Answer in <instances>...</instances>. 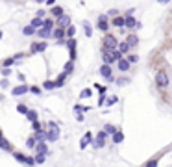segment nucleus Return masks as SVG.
<instances>
[{"instance_id":"12","label":"nucleus","mask_w":172,"mask_h":167,"mask_svg":"<svg viewBox=\"0 0 172 167\" xmlns=\"http://www.w3.org/2000/svg\"><path fill=\"white\" fill-rule=\"evenodd\" d=\"M126 43H128V47L130 48H133V47H137V43H139V37L135 34H130L128 37H126Z\"/></svg>"},{"instance_id":"31","label":"nucleus","mask_w":172,"mask_h":167,"mask_svg":"<svg viewBox=\"0 0 172 167\" xmlns=\"http://www.w3.org/2000/svg\"><path fill=\"white\" fill-rule=\"evenodd\" d=\"M28 91H30V93H33V95H41L43 93V89L39 87V85H32V87H28Z\"/></svg>"},{"instance_id":"48","label":"nucleus","mask_w":172,"mask_h":167,"mask_svg":"<svg viewBox=\"0 0 172 167\" xmlns=\"http://www.w3.org/2000/svg\"><path fill=\"white\" fill-rule=\"evenodd\" d=\"M8 85H9V82H8V80H0V87H2V89H6Z\"/></svg>"},{"instance_id":"56","label":"nucleus","mask_w":172,"mask_h":167,"mask_svg":"<svg viewBox=\"0 0 172 167\" xmlns=\"http://www.w3.org/2000/svg\"><path fill=\"white\" fill-rule=\"evenodd\" d=\"M76 119H78L80 123H82V121H83V113H76Z\"/></svg>"},{"instance_id":"39","label":"nucleus","mask_w":172,"mask_h":167,"mask_svg":"<svg viewBox=\"0 0 172 167\" xmlns=\"http://www.w3.org/2000/svg\"><path fill=\"white\" fill-rule=\"evenodd\" d=\"M17 111H19V113H21V115H24V113H26V111H28V108H26V106H24V104H19V106H17Z\"/></svg>"},{"instance_id":"17","label":"nucleus","mask_w":172,"mask_h":167,"mask_svg":"<svg viewBox=\"0 0 172 167\" xmlns=\"http://www.w3.org/2000/svg\"><path fill=\"white\" fill-rule=\"evenodd\" d=\"M50 30H52V28L41 26V28H39V32H37V35H39L41 39H48V37H50Z\"/></svg>"},{"instance_id":"33","label":"nucleus","mask_w":172,"mask_h":167,"mask_svg":"<svg viewBox=\"0 0 172 167\" xmlns=\"http://www.w3.org/2000/svg\"><path fill=\"white\" fill-rule=\"evenodd\" d=\"M80 97H82V99H89V97H93V91L87 87V89H83L82 93H80Z\"/></svg>"},{"instance_id":"58","label":"nucleus","mask_w":172,"mask_h":167,"mask_svg":"<svg viewBox=\"0 0 172 167\" xmlns=\"http://www.w3.org/2000/svg\"><path fill=\"white\" fill-rule=\"evenodd\" d=\"M157 2H163V4H169L170 0H157Z\"/></svg>"},{"instance_id":"18","label":"nucleus","mask_w":172,"mask_h":167,"mask_svg":"<svg viewBox=\"0 0 172 167\" xmlns=\"http://www.w3.org/2000/svg\"><path fill=\"white\" fill-rule=\"evenodd\" d=\"M91 138H93V134H91V132H85V136L82 138V141H80V147H82V149H85V147L91 143Z\"/></svg>"},{"instance_id":"37","label":"nucleus","mask_w":172,"mask_h":167,"mask_svg":"<svg viewBox=\"0 0 172 167\" xmlns=\"http://www.w3.org/2000/svg\"><path fill=\"white\" fill-rule=\"evenodd\" d=\"M115 130H117V126H113V124H105V126H104V132H105V134H113Z\"/></svg>"},{"instance_id":"30","label":"nucleus","mask_w":172,"mask_h":167,"mask_svg":"<svg viewBox=\"0 0 172 167\" xmlns=\"http://www.w3.org/2000/svg\"><path fill=\"white\" fill-rule=\"evenodd\" d=\"M83 28H85V35L91 37V35H93V28H91V24H89L87 21H83Z\"/></svg>"},{"instance_id":"2","label":"nucleus","mask_w":172,"mask_h":167,"mask_svg":"<svg viewBox=\"0 0 172 167\" xmlns=\"http://www.w3.org/2000/svg\"><path fill=\"white\" fill-rule=\"evenodd\" d=\"M155 85L161 89H165L169 85V74L165 71H157V74H155Z\"/></svg>"},{"instance_id":"43","label":"nucleus","mask_w":172,"mask_h":167,"mask_svg":"<svg viewBox=\"0 0 172 167\" xmlns=\"http://www.w3.org/2000/svg\"><path fill=\"white\" fill-rule=\"evenodd\" d=\"M13 63H15V58H8V59H4V67H11Z\"/></svg>"},{"instance_id":"61","label":"nucleus","mask_w":172,"mask_h":167,"mask_svg":"<svg viewBox=\"0 0 172 167\" xmlns=\"http://www.w3.org/2000/svg\"><path fill=\"white\" fill-rule=\"evenodd\" d=\"M0 136H2V132H0Z\"/></svg>"},{"instance_id":"9","label":"nucleus","mask_w":172,"mask_h":167,"mask_svg":"<svg viewBox=\"0 0 172 167\" xmlns=\"http://www.w3.org/2000/svg\"><path fill=\"white\" fill-rule=\"evenodd\" d=\"M46 41H41V43H32V47H30V50L35 54V52H43V50H46Z\"/></svg>"},{"instance_id":"40","label":"nucleus","mask_w":172,"mask_h":167,"mask_svg":"<svg viewBox=\"0 0 172 167\" xmlns=\"http://www.w3.org/2000/svg\"><path fill=\"white\" fill-rule=\"evenodd\" d=\"M43 26H46V28H54V19H46V21H43Z\"/></svg>"},{"instance_id":"15","label":"nucleus","mask_w":172,"mask_h":167,"mask_svg":"<svg viewBox=\"0 0 172 167\" xmlns=\"http://www.w3.org/2000/svg\"><path fill=\"white\" fill-rule=\"evenodd\" d=\"M98 73L102 74L104 78H111V65H107V63H105V65H102V67H100V71H98Z\"/></svg>"},{"instance_id":"45","label":"nucleus","mask_w":172,"mask_h":167,"mask_svg":"<svg viewBox=\"0 0 172 167\" xmlns=\"http://www.w3.org/2000/svg\"><path fill=\"white\" fill-rule=\"evenodd\" d=\"M33 160H35V164H43V161H44V154H39L37 152V156H35Z\"/></svg>"},{"instance_id":"49","label":"nucleus","mask_w":172,"mask_h":167,"mask_svg":"<svg viewBox=\"0 0 172 167\" xmlns=\"http://www.w3.org/2000/svg\"><path fill=\"white\" fill-rule=\"evenodd\" d=\"M115 15H119L117 9H109V11H107V17H115Z\"/></svg>"},{"instance_id":"55","label":"nucleus","mask_w":172,"mask_h":167,"mask_svg":"<svg viewBox=\"0 0 172 167\" xmlns=\"http://www.w3.org/2000/svg\"><path fill=\"white\" fill-rule=\"evenodd\" d=\"M13 58H15V61H17V59H22V58H24V54H15Z\"/></svg>"},{"instance_id":"19","label":"nucleus","mask_w":172,"mask_h":167,"mask_svg":"<svg viewBox=\"0 0 172 167\" xmlns=\"http://www.w3.org/2000/svg\"><path fill=\"white\" fill-rule=\"evenodd\" d=\"M135 22H137V19H133L131 15H126V17H124V26L126 28H133Z\"/></svg>"},{"instance_id":"57","label":"nucleus","mask_w":172,"mask_h":167,"mask_svg":"<svg viewBox=\"0 0 172 167\" xmlns=\"http://www.w3.org/2000/svg\"><path fill=\"white\" fill-rule=\"evenodd\" d=\"M44 2H46V6H54V4H55V0H44Z\"/></svg>"},{"instance_id":"22","label":"nucleus","mask_w":172,"mask_h":167,"mask_svg":"<svg viewBox=\"0 0 172 167\" xmlns=\"http://www.w3.org/2000/svg\"><path fill=\"white\" fill-rule=\"evenodd\" d=\"M65 80H67V73H61L58 78H55V82H54L55 87H61V85H65Z\"/></svg>"},{"instance_id":"25","label":"nucleus","mask_w":172,"mask_h":167,"mask_svg":"<svg viewBox=\"0 0 172 167\" xmlns=\"http://www.w3.org/2000/svg\"><path fill=\"white\" fill-rule=\"evenodd\" d=\"M74 34H76V28L72 26V24H69V26L67 28H65V37H74Z\"/></svg>"},{"instance_id":"20","label":"nucleus","mask_w":172,"mask_h":167,"mask_svg":"<svg viewBox=\"0 0 172 167\" xmlns=\"http://www.w3.org/2000/svg\"><path fill=\"white\" fill-rule=\"evenodd\" d=\"M111 136H113V143H122L124 141V134L120 132V130H115Z\"/></svg>"},{"instance_id":"47","label":"nucleus","mask_w":172,"mask_h":167,"mask_svg":"<svg viewBox=\"0 0 172 167\" xmlns=\"http://www.w3.org/2000/svg\"><path fill=\"white\" fill-rule=\"evenodd\" d=\"M105 102V93H102V95H100V99H98V106H102Z\"/></svg>"},{"instance_id":"21","label":"nucleus","mask_w":172,"mask_h":167,"mask_svg":"<svg viewBox=\"0 0 172 167\" xmlns=\"http://www.w3.org/2000/svg\"><path fill=\"white\" fill-rule=\"evenodd\" d=\"M35 141H46V132L43 128L35 130Z\"/></svg>"},{"instance_id":"34","label":"nucleus","mask_w":172,"mask_h":167,"mask_svg":"<svg viewBox=\"0 0 172 167\" xmlns=\"http://www.w3.org/2000/svg\"><path fill=\"white\" fill-rule=\"evenodd\" d=\"M72 69H74V63H72V59H70V61L65 65V69H63V73H67V74H70L72 73Z\"/></svg>"},{"instance_id":"60","label":"nucleus","mask_w":172,"mask_h":167,"mask_svg":"<svg viewBox=\"0 0 172 167\" xmlns=\"http://www.w3.org/2000/svg\"><path fill=\"white\" fill-rule=\"evenodd\" d=\"M0 39H2V32H0Z\"/></svg>"},{"instance_id":"54","label":"nucleus","mask_w":172,"mask_h":167,"mask_svg":"<svg viewBox=\"0 0 172 167\" xmlns=\"http://www.w3.org/2000/svg\"><path fill=\"white\" fill-rule=\"evenodd\" d=\"M154 165H157V160H150L148 161V167H154Z\"/></svg>"},{"instance_id":"8","label":"nucleus","mask_w":172,"mask_h":167,"mask_svg":"<svg viewBox=\"0 0 172 167\" xmlns=\"http://www.w3.org/2000/svg\"><path fill=\"white\" fill-rule=\"evenodd\" d=\"M67 48L70 50V59L74 61V58H76V41H74V37L67 39Z\"/></svg>"},{"instance_id":"3","label":"nucleus","mask_w":172,"mask_h":167,"mask_svg":"<svg viewBox=\"0 0 172 167\" xmlns=\"http://www.w3.org/2000/svg\"><path fill=\"white\" fill-rule=\"evenodd\" d=\"M117 37L115 35H104V39H102V47L104 48H107V50H111V48H117Z\"/></svg>"},{"instance_id":"10","label":"nucleus","mask_w":172,"mask_h":167,"mask_svg":"<svg viewBox=\"0 0 172 167\" xmlns=\"http://www.w3.org/2000/svg\"><path fill=\"white\" fill-rule=\"evenodd\" d=\"M102 58H104V61L107 63V65H113V63H115V58L111 56L109 50H107V48H104V47H102Z\"/></svg>"},{"instance_id":"7","label":"nucleus","mask_w":172,"mask_h":167,"mask_svg":"<svg viewBox=\"0 0 172 167\" xmlns=\"http://www.w3.org/2000/svg\"><path fill=\"white\" fill-rule=\"evenodd\" d=\"M105 136H107V134H105L104 130H102V132H98V134H96V139L93 141V143H94V147H96V149H102V147L105 145Z\"/></svg>"},{"instance_id":"46","label":"nucleus","mask_w":172,"mask_h":167,"mask_svg":"<svg viewBox=\"0 0 172 167\" xmlns=\"http://www.w3.org/2000/svg\"><path fill=\"white\" fill-rule=\"evenodd\" d=\"M2 74H4V76L8 78L9 74H11V69H9V67H4V69H2Z\"/></svg>"},{"instance_id":"41","label":"nucleus","mask_w":172,"mask_h":167,"mask_svg":"<svg viewBox=\"0 0 172 167\" xmlns=\"http://www.w3.org/2000/svg\"><path fill=\"white\" fill-rule=\"evenodd\" d=\"M126 59H128L130 63H135V61H139V56H137V54H131V56H128Z\"/></svg>"},{"instance_id":"59","label":"nucleus","mask_w":172,"mask_h":167,"mask_svg":"<svg viewBox=\"0 0 172 167\" xmlns=\"http://www.w3.org/2000/svg\"><path fill=\"white\" fill-rule=\"evenodd\" d=\"M37 2H44V0H37Z\"/></svg>"},{"instance_id":"5","label":"nucleus","mask_w":172,"mask_h":167,"mask_svg":"<svg viewBox=\"0 0 172 167\" xmlns=\"http://www.w3.org/2000/svg\"><path fill=\"white\" fill-rule=\"evenodd\" d=\"M28 93V85L26 84H21V85H17V87H13L11 89V95H13V97H22V95H26Z\"/></svg>"},{"instance_id":"28","label":"nucleus","mask_w":172,"mask_h":167,"mask_svg":"<svg viewBox=\"0 0 172 167\" xmlns=\"http://www.w3.org/2000/svg\"><path fill=\"white\" fill-rule=\"evenodd\" d=\"M30 26H33L35 30H37V28H41V26H43V19H39V17H35V19H33V21H32V24H30Z\"/></svg>"},{"instance_id":"26","label":"nucleus","mask_w":172,"mask_h":167,"mask_svg":"<svg viewBox=\"0 0 172 167\" xmlns=\"http://www.w3.org/2000/svg\"><path fill=\"white\" fill-rule=\"evenodd\" d=\"M50 13H52V17H55V19H58L59 15H63V9L59 8V6H54L52 9H50Z\"/></svg>"},{"instance_id":"27","label":"nucleus","mask_w":172,"mask_h":167,"mask_svg":"<svg viewBox=\"0 0 172 167\" xmlns=\"http://www.w3.org/2000/svg\"><path fill=\"white\" fill-rule=\"evenodd\" d=\"M24 115L28 117V121H35V119H37V111H35V110H28Z\"/></svg>"},{"instance_id":"38","label":"nucleus","mask_w":172,"mask_h":167,"mask_svg":"<svg viewBox=\"0 0 172 167\" xmlns=\"http://www.w3.org/2000/svg\"><path fill=\"white\" fill-rule=\"evenodd\" d=\"M105 102H107V106H113L119 102V97H109V99H105Z\"/></svg>"},{"instance_id":"23","label":"nucleus","mask_w":172,"mask_h":167,"mask_svg":"<svg viewBox=\"0 0 172 167\" xmlns=\"http://www.w3.org/2000/svg\"><path fill=\"white\" fill-rule=\"evenodd\" d=\"M117 50L120 54H128L130 47H128V43H126V41H122V43H117Z\"/></svg>"},{"instance_id":"51","label":"nucleus","mask_w":172,"mask_h":167,"mask_svg":"<svg viewBox=\"0 0 172 167\" xmlns=\"http://www.w3.org/2000/svg\"><path fill=\"white\" fill-rule=\"evenodd\" d=\"M126 82H128V78H119L117 80V85H124Z\"/></svg>"},{"instance_id":"11","label":"nucleus","mask_w":172,"mask_h":167,"mask_svg":"<svg viewBox=\"0 0 172 167\" xmlns=\"http://www.w3.org/2000/svg\"><path fill=\"white\" fill-rule=\"evenodd\" d=\"M35 150H37L39 154H48V147L44 141H35Z\"/></svg>"},{"instance_id":"6","label":"nucleus","mask_w":172,"mask_h":167,"mask_svg":"<svg viewBox=\"0 0 172 167\" xmlns=\"http://www.w3.org/2000/svg\"><path fill=\"white\" fill-rule=\"evenodd\" d=\"M98 30H102V32H107L109 30V21H107V15H100L98 17V22H96Z\"/></svg>"},{"instance_id":"14","label":"nucleus","mask_w":172,"mask_h":167,"mask_svg":"<svg viewBox=\"0 0 172 167\" xmlns=\"http://www.w3.org/2000/svg\"><path fill=\"white\" fill-rule=\"evenodd\" d=\"M117 65H119V69L122 71V73H126V71L130 69V61H128V59H124V58H119L117 59Z\"/></svg>"},{"instance_id":"4","label":"nucleus","mask_w":172,"mask_h":167,"mask_svg":"<svg viewBox=\"0 0 172 167\" xmlns=\"http://www.w3.org/2000/svg\"><path fill=\"white\" fill-rule=\"evenodd\" d=\"M50 37H55V39H58L59 43H63V37H65V28L58 26V28L50 30Z\"/></svg>"},{"instance_id":"44","label":"nucleus","mask_w":172,"mask_h":167,"mask_svg":"<svg viewBox=\"0 0 172 167\" xmlns=\"http://www.w3.org/2000/svg\"><path fill=\"white\" fill-rule=\"evenodd\" d=\"M32 128H33V130H39V128H43V124L35 119V121H32Z\"/></svg>"},{"instance_id":"42","label":"nucleus","mask_w":172,"mask_h":167,"mask_svg":"<svg viewBox=\"0 0 172 167\" xmlns=\"http://www.w3.org/2000/svg\"><path fill=\"white\" fill-rule=\"evenodd\" d=\"M26 147H28V149H33V147H35V138H28Z\"/></svg>"},{"instance_id":"36","label":"nucleus","mask_w":172,"mask_h":167,"mask_svg":"<svg viewBox=\"0 0 172 167\" xmlns=\"http://www.w3.org/2000/svg\"><path fill=\"white\" fill-rule=\"evenodd\" d=\"M15 160L17 161H21V164H24V160H26V154H22V152H15Z\"/></svg>"},{"instance_id":"29","label":"nucleus","mask_w":172,"mask_h":167,"mask_svg":"<svg viewBox=\"0 0 172 167\" xmlns=\"http://www.w3.org/2000/svg\"><path fill=\"white\" fill-rule=\"evenodd\" d=\"M91 108H89V106H74V111H76V113H85V111H89Z\"/></svg>"},{"instance_id":"16","label":"nucleus","mask_w":172,"mask_h":167,"mask_svg":"<svg viewBox=\"0 0 172 167\" xmlns=\"http://www.w3.org/2000/svg\"><path fill=\"white\" fill-rule=\"evenodd\" d=\"M0 149H2V150H8V152L13 149V147H11V143H9V141H8L6 138H4V136H0Z\"/></svg>"},{"instance_id":"52","label":"nucleus","mask_w":172,"mask_h":167,"mask_svg":"<svg viewBox=\"0 0 172 167\" xmlns=\"http://www.w3.org/2000/svg\"><path fill=\"white\" fill-rule=\"evenodd\" d=\"M94 87H96V89L100 91V93H105V87H104V85H98V84H94Z\"/></svg>"},{"instance_id":"32","label":"nucleus","mask_w":172,"mask_h":167,"mask_svg":"<svg viewBox=\"0 0 172 167\" xmlns=\"http://www.w3.org/2000/svg\"><path fill=\"white\" fill-rule=\"evenodd\" d=\"M43 87H44V89H48V91H52V89H55V84L52 82V80H46V82L43 84Z\"/></svg>"},{"instance_id":"1","label":"nucleus","mask_w":172,"mask_h":167,"mask_svg":"<svg viewBox=\"0 0 172 167\" xmlns=\"http://www.w3.org/2000/svg\"><path fill=\"white\" fill-rule=\"evenodd\" d=\"M59 139V126L58 123L50 121L46 124V141H58Z\"/></svg>"},{"instance_id":"24","label":"nucleus","mask_w":172,"mask_h":167,"mask_svg":"<svg viewBox=\"0 0 172 167\" xmlns=\"http://www.w3.org/2000/svg\"><path fill=\"white\" fill-rule=\"evenodd\" d=\"M113 26L122 28V26H124V17H119V15H115V17H113Z\"/></svg>"},{"instance_id":"35","label":"nucleus","mask_w":172,"mask_h":167,"mask_svg":"<svg viewBox=\"0 0 172 167\" xmlns=\"http://www.w3.org/2000/svg\"><path fill=\"white\" fill-rule=\"evenodd\" d=\"M22 34L24 35H33L35 34V28L33 26H26V28H22Z\"/></svg>"},{"instance_id":"50","label":"nucleus","mask_w":172,"mask_h":167,"mask_svg":"<svg viewBox=\"0 0 172 167\" xmlns=\"http://www.w3.org/2000/svg\"><path fill=\"white\" fill-rule=\"evenodd\" d=\"M24 164H28V165H33V164H35V160H33V158H28V156H26V160H24Z\"/></svg>"},{"instance_id":"13","label":"nucleus","mask_w":172,"mask_h":167,"mask_svg":"<svg viewBox=\"0 0 172 167\" xmlns=\"http://www.w3.org/2000/svg\"><path fill=\"white\" fill-rule=\"evenodd\" d=\"M58 22H59V26H61V28H67L70 24V17L63 13V15H59V17H58Z\"/></svg>"},{"instance_id":"53","label":"nucleus","mask_w":172,"mask_h":167,"mask_svg":"<svg viewBox=\"0 0 172 167\" xmlns=\"http://www.w3.org/2000/svg\"><path fill=\"white\" fill-rule=\"evenodd\" d=\"M37 17H39V19L44 17V9H37Z\"/></svg>"}]
</instances>
